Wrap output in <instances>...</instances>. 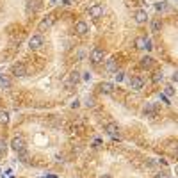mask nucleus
Segmentation results:
<instances>
[{
  "instance_id": "obj_1",
  "label": "nucleus",
  "mask_w": 178,
  "mask_h": 178,
  "mask_svg": "<svg viewBox=\"0 0 178 178\" xmlns=\"http://www.w3.org/2000/svg\"><path fill=\"white\" fill-rule=\"evenodd\" d=\"M11 148H12L16 153H21V152H25V137H21V136H16V137H12V141H11Z\"/></svg>"
},
{
  "instance_id": "obj_2",
  "label": "nucleus",
  "mask_w": 178,
  "mask_h": 178,
  "mask_svg": "<svg viewBox=\"0 0 178 178\" xmlns=\"http://www.w3.org/2000/svg\"><path fill=\"white\" fill-rule=\"evenodd\" d=\"M103 12H105V9H103L102 4H93V5H89V16H91V18H102Z\"/></svg>"
},
{
  "instance_id": "obj_3",
  "label": "nucleus",
  "mask_w": 178,
  "mask_h": 178,
  "mask_svg": "<svg viewBox=\"0 0 178 178\" xmlns=\"http://www.w3.org/2000/svg\"><path fill=\"white\" fill-rule=\"evenodd\" d=\"M89 59H91L93 64H100L103 61V50L102 48H93L91 53H89Z\"/></svg>"
},
{
  "instance_id": "obj_4",
  "label": "nucleus",
  "mask_w": 178,
  "mask_h": 178,
  "mask_svg": "<svg viewBox=\"0 0 178 178\" xmlns=\"http://www.w3.org/2000/svg\"><path fill=\"white\" fill-rule=\"evenodd\" d=\"M43 43H45V41H43V36H41V34H34V36L29 39V46H30L32 50L41 48V46H43Z\"/></svg>"
},
{
  "instance_id": "obj_5",
  "label": "nucleus",
  "mask_w": 178,
  "mask_h": 178,
  "mask_svg": "<svg viewBox=\"0 0 178 178\" xmlns=\"http://www.w3.org/2000/svg\"><path fill=\"white\" fill-rule=\"evenodd\" d=\"M53 21H55V16H53V14H48V16H46V18H45V20L39 23V30H41V32L48 30V29L53 25Z\"/></svg>"
},
{
  "instance_id": "obj_6",
  "label": "nucleus",
  "mask_w": 178,
  "mask_h": 178,
  "mask_svg": "<svg viewBox=\"0 0 178 178\" xmlns=\"http://www.w3.org/2000/svg\"><path fill=\"white\" fill-rule=\"evenodd\" d=\"M143 114H144L146 118H155V114H157V105H155V103H146V105L143 107Z\"/></svg>"
},
{
  "instance_id": "obj_7",
  "label": "nucleus",
  "mask_w": 178,
  "mask_h": 178,
  "mask_svg": "<svg viewBox=\"0 0 178 178\" xmlns=\"http://www.w3.org/2000/svg\"><path fill=\"white\" fill-rule=\"evenodd\" d=\"M75 32H77V36H86V34L89 32L87 23H86V21H77V23H75Z\"/></svg>"
},
{
  "instance_id": "obj_8",
  "label": "nucleus",
  "mask_w": 178,
  "mask_h": 178,
  "mask_svg": "<svg viewBox=\"0 0 178 178\" xmlns=\"http://www.w3.org/2000/svg\"><path fill=\"white\" fill-rule=\"evenodd\" d=\"M134 18H136V23L143 25V23H146V20H148V12H146L144 9H139V11H136Z\"/></svg>"
},
{
  "instance_id": "obj_9",
  "label": "nucleus",
  "mask_w": 178,
  "mask_h": 178,
  "mask_svg": "<svg viewBox=\"0 0 178 178\" xmlns=\"http://www.w3.org/2000/svg\"><path fill=\"white\" fill-rule=\"evenodd\" d=\"M12 75L18 77V78L25 77V75H27V68H25V64H14V66H12Z\"/></svg>"
},
{
  "instance_id": "obj_10",
  "label": "nucleus",
  "mask_w": 178,
  "mask_h": 178,
  "mask_svg": "<svg viewBox=\"0 0 178 178\" xmlns=\"http://www.w3.org/2000/svg\"><path fill=\"white\" fill-rule=\"evenodd\" d=\"M98 89H100V93H103V94H112V93H114V84H112V82H102V84L98 86Z\"/></svg>"
},
{
  "instance_id": "obj_11",
  "label": "nucleus",
  "mask_w": 178,
  "mask_h": 178,
  "mask_svg": "<svg viewBox=\"0 0 178 178\" xmlns=\"http://www.w3.org/2000/svg\"><path fill=\"white\" fill-rule=\"evenodd\" d=\"M143 86H144V80H143L141 77H132V78H130V87H132L134 91L143 89Z\"/></svg>"
},
{
  "instance_id": "obj_12",
  "label": "nucleus",
  "mask_w": 178,
  "mask_h": 178,
  "mask_svg": "<svg viewBox=\"0 0 178 178\" xmlns=\"http://www.w3.org/2000/svg\"><path fill=\"white\" fill-rule=\"evenodd\" d=\"M105 132H107L111 137H114V139L119 136V128H118V125H116V123H109V125L105 127Z\"/></svg>"
},
{
  "instance_id": "obj_13",
  "label": "nucleus",
  "mask_w": 178,
  "mask_h": 178,
  "mask_svg": "<svg viewBox=\"0 0 178 178\" xmlns=\"http://www.w3.org/2000/svg\"><path fill=\"white\" fill-rule=\"evenodd\" d=\"M153 57H150V55H146V57H143L141 59V68H144V70H150L152 66H153Z\"/></svg>"
},
{
  "instance_id": "obj_14",
  "label": "nucleus",
  "mask_w": 178,
  "mask_h": 178,
  "mask_svg": "<svg viewBox=\"0 0 178 178\" xmlns=\"http://www.w3.org/2000/svg\"><path fill=\"white\" fill-rule=\"evenodd\" d=\"M105 68H107V71H118V61L116 59H109L105 62Z\"/></svg>"
},
{
  "instance_id": "obj_15",
  "label": "nucleus",
  "mask_w": 178,
  "mask_h": 178,
  "mask_svg": "<svg viewBox=\"0 0 178 178\" xmlns=\"http://www.w3.org/2000/svg\"><path fill=\"white\" fill-rule=\"evenodd\" d=\"M39 9V0H27V11H37Z\"/></svg>"
},
{
  "instance_id": "obj_16",
  "label": "nucleus",
  "mask_w": 178,
  "mask_h": 178,
  "mask_svg": "<svg viewBox=\"0 0 178 178\" xmlns=\"http://www.w3.org/2000/svg\"><path fill=\"white\" fill-rule=\"evenodd\" d=\"M160 29H162V21L157 18V20H153L152 21V32L153 34H157V32H160Z\"/></svg>"
},
{
  "instance_id": "obj_17",
  "label": "nucleus",
  "mask_w": 178,
  "mask_h": 178,
  "mask_svg": "<svg viewBox=\"0 0 178 178\" xmlns=\"http://www.w3.org/2000/svg\"><path fill=\"white\" fill-rule=\"evenodd\" d=\"M136 48L137 50H144L146 48V39L144 37H136Z\"/></svg>"
},
{
  "instance_id": "obj_18",
  "label": "nucleus",
  "mask_w": 178,
  "mask_h": 178,
  "mask_svg": "<svg viewBox=\"0 0 178 178\" xmlns=\"http://www.w3.org/2000/svg\"><path fill=\"white\" fill-rule=\"evenodd\" d=\"M7 123H9V112L2 111L0 112V125H7Z\"/></svg>"
},
{
  "instance_id": "obj_19",
  "label": "nucleus",
  "mask_w": 178,
  "mask_h": 178,
  "mask_svg": "<svg viewBox=\"0 0 178 178\" xmlns=\"http://www.w3.org/2000/svg\"><path fill=\"white\" fill-rule=\"evenodd\" d=\"M70 80H71V84L80 82V73H78V71H71V73H70Z\"/></svg>"
},
{
  "instance_id": "obj_20",
  "label": "nucleus",
  "mask_w": 178,
  "mask_h": 178,
  "mask_svg": "<svg viewBox=\"0 0 178 178\" xmlns=\"http://www.w3.org/2000/svg\"><path fill=\"white\" fill-rule=\"evenodd\" d=\"M0 86H2V87H5V89H9V87H11V80L0 75Z\"/></svg>"
},
{
  "instance_id": "obj_21",
  "label": "nucleus",
  "mask_w": 178,
  "mask_h": 178,
  "mask_svg": "<svg viewBox=\"0 0 178 178\" xmlns=\"http://www.w3.org/2000/svg\"><path fill=\"white\" fill-rule=\"evenodd\" d=\"M162 78H164V75H162V71H157V73L153 75V82H162Z\"/></svg>"
},
{
  "instance_id": "obj_22",
  "label": "nucleus",
  "mask_w": 178,
  "mask_h": 178,
  "mask_svg": "<svg viewBox=\"0 0 178 178\" xmlns=\"http://www.w3.org/2000/svg\"><path fill=\"white\" fill-rule=\"evenodd\" d=\"M173 93H175V89H173L171 86H166V87H164V94H168V96H171Z\"/></svg>"
},
{
  "instance_id": "obj_23",
  "label": "nucleus",
  "mask_w": 178,
  "mask_h": 178,
  "mask_svg": "<svg viewBox=\"0 0 178 178\" xmlns=\"http://www.w3.org/2000/svg\"><path fill=\"white\" fill-rule=\"evenodd\" d=\"M5 150H7V144H5V141H2V139H0V155H4V153H5Z\"/></svg>"
},
{
  "instance_id": "obj_24",
  "label": "nucleus",
  "mask_w": 178,
  "mask_h": 178,
  "mask_svg": "<svg viewBox=\"0 0 178 178\" xmlns=\"http://www.w3.org/2000/svg\"><path fill=\"white\" fill-rule=\"evenodd\" d=\"M155 9H157V11H164V9H166V2H159V4H155Z\"/></svg>"
},
{
  "instance_id": "obj_25",
  "label": "nucleus",
  "mask_w": 178,
  "mask_h": 178,
  "mask_svg": "<svg viewBox=\"0 0 178 178\" xmlns=\"http://www.w3.org/2000/svg\"><path fill=\"white\" fill-rule=\"evenodd\" d=\"M86 105H87V107H94V98H91V96H89V98L86 100Z\"/></svg>"
},
{
  "instance_id": "obj_26",
  "label": "nucleus",
  "mask_w": 178,
  "mask_h": 178,
  "mask_svg": "<svg viewBox=\"0 0 178 178\" xmlns=\"http://www.w3.org/2000/svg\"><path fill=\"white\" fill-rule=\"evenodd\" d=\"M116 80H118V82H121V80H123V73H121V71H119V73L116 71Z\"/></svg>"
},
{
  "instance_id": "obj_27",
  "label": "nucleus",
  "mask_w": 178,
  "mask_h": 178,
  "mask_svg": "<svg viewBox=\"0 0 178 178\" xmlns=\"http://www.w3.org/2000/svg\"><path fill=\"white\" fill-rule=\"evenodd\" d=\"M160 100H162L164 103H169V100H168V96H166V94H160Z\"/></svg>"
},
{
  "instance_id": "obj_28",
  "label": "nucleus",
  "mask_w": 178,
  "mask_h": 178,
  "mask_svg": "<svg viewBox=\"0 0 178 178\" xmlns=\"http://www.w3.org/2000/svg\"><path fill=\"white\" fill-rule=\"evenodd\" d=\"M78 105H80V102H78V100H75V102H73V103H71V107H73V109H77V107H78Z\"/></svg>"
},
{
  "instance_id": "obj_29",
  "label": "nucleus",
  "mask_w": 178,
  "mask_h": 178,
  "mask_svg": "<svg viewBox=\"0 0 178 178\" xmlns=\"http://www.w3.org/2000/svg\"><path fill=\"white\" fill-rule=\"evenodd\" d=\"M173 82H178V71L173 73Z\"/></svg>"
},
{
  "instance_id": "obj_30",
  "label": "nucleus",
  "mask_w": 178,
  "mask_h": 178,
  "mask_svg": "<svg viewBox=\"0 0 178 178\" xmlns=\"http://www.w3.org/2000/svg\"><path fill=\"white\" fill-rule=\"evenodd\" d=\"M100 178H112V177H111V175H102Z\"/></svg>"
},
{
  "instance_id": "obj_31",
  "label": "nucleus",
  "mask_w": 178,
  "mask_h": 178,
  "mask_svg": "<svg viewBox=\"0 0 178 178\" xmlns=\"http://www.w3.org/2000/svg\"><path fill=\"white\" fill-rule=\"evenodd\" d=\"M52 2H59V0H52Z\"/></svg>"
},
{
  "instance_id": "obj_32",
  "label": "nucleus",
  "mask_w": 178,
  "mask_h": 178,
  "mask_svg": "<svg viewBox=\"0 0 178 178\" xmlns=\"http://www.w3.org/2000/svg\"><path fill=\"white\" fill-rule=\"evenodd\" d=\"M48 178H55V177H48Z\"/></svg>"
}]
</instances>
